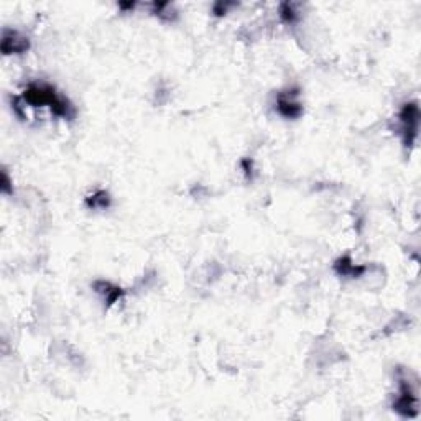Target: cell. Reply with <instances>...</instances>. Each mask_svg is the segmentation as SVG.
I'll list each match as a JSON object with an SVG mask.
<instances>
[{
    "label": "cell",
    "instance_id": "6da1fadb",
    "mask_svg": "<svg viewBox=\"0 0 421 421\" xmlns=\"http://www.w3.org/2000/svg\"><path fill=\"white\" fill-rule=\"evenodd\" d=\"M23 99L25 104L28 102L32 106H50L53 114L58 115V117L72 119L76 114L71 102L58 96L55 88H51L48 84H30L23 94Z\"/></svg>",
    "mask_w": 421,
    "mask_h": 421
},
{
    "label": "cell",
    "instance_id": "7a4b0ae2",
    "mask_svg": "<svg viewBox=\"0 0 421 421\" xmlns=\"http://www.w3.org/2000/svg\"><path fill=\"white\" fill-rule=\"evenodd\" d=\"M393 410L405 418H413L418 415V398L407 379H400V395L393 403Z\"/></svg>",
    "mask_w": 421,
    "mask_h": 421
},
{
    "label": "cell",
    "instance_id": "3957f363",
    "mask_svg": "<svg viewBox=\"0 0 421 421\" xmlns=\"http://www.w3.org/2000/svg\"><path fill=\"white\" fill-rule=\"evenodd\" d=\"M402 124V134L407 145L413 144L418 135V122H420V109L416 104H407L398 115Z\"/></svg>",
    "mask_w": 421,
    "mask_h": 421
},
{
    "label": "cell",
    "instance_id": "277c9868",
    "mask_svg": "<svg viewBox=\"0 0 421 421\" xmlns=\"http://www.w3.org/2000/svg\"><path fill=\"white\" fill-rule=\"evenodd\" d=\"M296 97H298V92H293V91H286V92L278 94V99H277L278 114L283 115V117H286V119L300 117L303 112V107L298 101H296Z\"/></svg>",
    "mask_w": 421,
    "mask_h": 421
},
{
    "label": "cell",
    "instance_id": "5b68a950",
    "mask_svg": "<svg viewBox=\"0 0 421 421\" xmlns=\"http://www.w3.org/2000/svg\"><path fill=\"white\" fill-rule=\"evenodd\" d=\"M28 50V40L27 38L20 37L19 33H3V41H2V51L6 55L10 53H21V51Z\"/></svg>",
    "mask_w": 421,
    "mask_h": 421
},
{
    "label": "cell",
    "instance_id": "8992f818",
    "mask_svg": "<svg viewBox=\"0 0 421 421\" xmlns=\"http://www.w3.org/2000/svg\"><path fill=\"white\" fill-rule=\"evenodd\" d=\"M109 196H107V193L104 191H99L97 195L92 196V199H88V204L91 206V208H107L109 206Z\"/></svg>",
    "mask_w": 421,
    "mask_h": 421
}]
</instances>
